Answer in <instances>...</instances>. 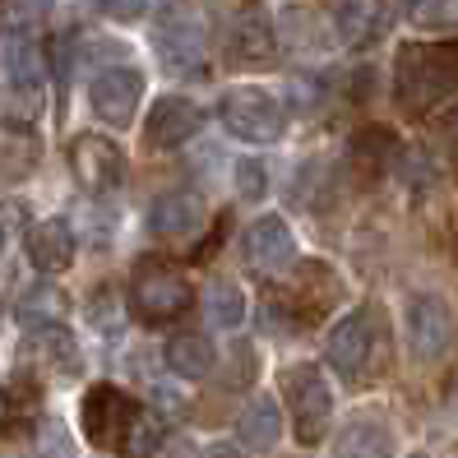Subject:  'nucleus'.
I'll return each mask as SVG.
<instances>
[{
    "label": "nucleus",
    "instance_id": "obj_19",
    "mask_svg": "<svg viewBox=\"0 0 458 458\" xmlns=\"http://www.w3.org/2000/svg\"><path fill=\"white\" fill-rule=\"evenodd\" d=\"M236 436L246 440L250 449H274L278 436H283V412H278V403H274V398H255L250 408L241 412Z\"/></svg>",
    "mask_w": 458,
    "mask_h": 458
},
{
    "label": "nucleus",
    "instance_id": "obj_14",
    "mask_svg": "<svg viewBox=\"0 0 458 458\" xmlns=\"http://www.w3.org/2000/svg\"><path fill=\"white\" fill-rule=\"evenodd\" d=\"M227 56L236 65H259L274 56V29H268V14L264 10H246L232 19V33H227Z\"/></svg>",
    "mask_w": 458,
    "mask_h": 458
},
{
    "label": "nucleus",
    "instance_id": "obj_26",
    "mask_svg": "<svg viewBox=\"0 0 458 458\" xmlns=\"http://www.w3.org/2000/svg\"><path fill=\"white\" fill-rule=\"evenodd\" d=\"M144 10H148V0H102V14L106 19H121V23L140 19Z\"/></svg>",
    "mask_w": 458,
    "mask_h": 458
},
{
    "label": "nucleus",
    "instance_id": "obj_12",
    "mask_svg": "<svg viewBox=\"0 0 458 458\" xmlns=\"http://www.w3.org/2000/svg\"><path fill=\"white\" fill-rule=\"evenodd\" d=\"M292 250H296V241H292L283 218H259L246 236H241V255H246V264L259 268V274H278V268H287Z\"/></svg>",
    "mask_w": 458,
    "mask_h": 458
},
{
    "label": "nucleus",
    "instance_id": "obj_29",
    "mask_svg": "<svg viewBox=\"0 0 458 458\" xmlns=\"http://www.w3.org/2000/svg\"><path fill=\"white\" fill-rule=\"evenodd\" d=\"M172 458H195V454H191V449H185V445H181V449H176Z\"/></svg>",
    "mask_w": 458,
    "mask_h": 458
},
{
    "label": "nucleus",
    "instance_id": "obj_11",
    "mask_svg": "<svg viewBox=\"0 0 458 458\" xmlns=\"http://www.w3.org/2000/svg\"><path fill=\"white\" fill-rule=\"evenodd\" d=\"M93 112L106 121V125H130L134 121V106L144 98V79L134 70H106L93 79Z\"/></svg>",
    "mask_w": 458,
    "mask_h": 458
},
{
    "label": "nucleus",
    "instance_id": "obj_2",
    "mask_svg": "<svg viewBox=\"0 0 458 458\" xmlns=\"http://www.w3.org/2000/svg\"><path fill=\"white\" fill-rule=\"evenodd\" d=\"M389 315L366 301L357 310H347L334 334H329V347H325V357L329 366L343 375L347 385H370V380H380V375L389 370Z\"/></svg>",
    "mask_w": 458,
    "mask_h": 458
},
{
    "label": "nucleus",
    "instance_id": "obj_4",
    "mask_svg": "<svg viewBox=\"0 0 458 458\" xmlns=\"http://www.w3.org/2000/svg\"><path fill=\"white\" fill-rule=\"evenodd\" d=\"M130 301H134V315H140L144 325H167V319H176V315L191 310L195 292H191V283H185L172 264L144 259L140 268H134Z\"/></svg>",
    "mask_w": 458,
    "mask_h": 458
},
{
    "label": "nucleus",
    "instance_id": "obj_24",
    "mask_svg": "<svg viewBox=\"0 0 458 458\" xmlns=\"http://www.w3.org/2000/svg\"><path fill=\"white\" fill-rule=\"evenodd\" d=\"M268 191V167L259 163V157H241L236 163V195L241 199H259Z\"/></svg>",
    "mask_w": 458,
    "mask_h": 458
},
{
    "label": "nucleus",
    "instance_id": "obj_27",
    "mask_svg": "<svg viewBox=\"0 0 458 458\" xmlns=\"http://www.w3.org/2000/svg\"><path fill=\"white\" fill-rule=\"evenodd\" d=\"M440 140H445V153H449V167H454V176H458V106L445 116V125H440Z\"/></svg>",
    "mask_w": 458,
    "mask_h": 458
},
{
    "label": "nucleus",
    "instance_id": "obj_10",
    "mask_svg": "<svg viewBox=\"0 0 458 458\" xmlns=\"http://www.w3.org/2000/svg\"><path fill=\"white\" fill-rule=\"evenodd\" d=\"M204 125V112L191 102V98H163V102H153V112H148V144L153 148H181L185 140H195Z\"/></svg>",
    "mask_w": 458,
    "mask_h": 458
},
{
    "label": "nucleus",
    "instance_id": "obj_25",
    "mask_svg": "<svg viewBox=\"0 0 458 458\" xmlns=\"http://www.w3.org/2000/svg\"><path fill=\"white\" fill-rule=\"evenodd\" d=\"M417 23H458V0H417Z\"/></svg>",
    "mask_w": 458,
    "mask_h": 458
},
{
    "label": "nucleus",
    "instance_id": "obj_30",
    "mask_svg": "<svg viewBox=\"0 0 458 458\" xmlns=\"http://www.w3.org/2000/svg\"><path fill=\"white\" fill-rule=\"evenodd\" d=\"M412 458H426V454H412Z\"/></svg>",
    "mask_w": 458,
    "mask_h": 458
},
{
    "label": "nucleus",
    "instance_id": "obj_7",
    "mask_svg": "<svg viewBox=\"0 0 458 458\" xmlns=\"http://www.w3.org/2000/svg\"><path fill=\"white\" fill-rule=\"evenodd\" d=\"M454 343V310L445 296L436 292H417L408 301V347L417 361H436L449 352Z\"/></svg>",
    "mask_w": 458,
    "mask_h": 458
},
{
    "label": "nucleus",
    "instance_id": "obj_21",
    "mask_svg": "<svg viewBox=\"0 0 458 458\" xmlns=\"http://www.w3.org/2000/svg\"><path fill=\"white\" fill-rule=\"evenodd\" d=\"M204 310H208V325L236 329L241 319H246V296H241L232 283H213L208 296H204Z\"/></svg>",
    "mask_w": 458,
    "mask_h": 458
},
{
    "label": "nucleus",
    "instance_id": "obj_28",
    "mask_svg": "<svg viewBox=\"0 0 458 458\" xmlns=\"http://www.w3.org/2000/svg\"><path fill=\"white\" fill-rule=\"evenodd\" d=\"M204 458H246V454H241L236 445H227V440H218V445H208V449H204Z\"/></svg>",
    "mask_w": 458,
    "mask_h": 458
},
{
    "label": "nucleus",
    "instance_id": "obj_23",
    "mask_svg": "<svg viewBox=\"0 0 458 458\" xmlns=\"http://www.w3.org/2000/svg\"><path fill=\"white\" fill-rule=\"evenodd\" d=\"M10 79H14V89H38V79H42L38 47H29V42H14L10 47Z\"/></svg>",
    "mask_w": 458,
    "mask_h": 458
},
{
    "label": "nucleus",
    "instance_id": "obj_20",
    "mask_svg": "<svg viewBox=\"0 0 458 458\" xmlns=\"http://www.w3.org/2000/svg\"><path fill=\"white\" fill-rule=\"evenodd\" d=\"M65 319V296L56 292V287H33L29 296L19 301V325L23 329H33V334H42V329H56Z\"/></svg>",
    "mask_w": 458,
    "mask_h": 458
},
{
    "label": "nucleus",
    "instance_id": "obj_6",
    "mask_svg": "<svg viewBox=\"0 0 458 458\" xmlns=\"http://www.w3.org/2000/svg\"><path fill=\"white\" fill-rule=\"evenodd\" d=\"M218 112H223V125L236 134V140H246V144H274L278 134L287 130L283 106L264 89H232Z\"/></svg>",
    "mask_w": 458,
    "mask_h": 458
},
{
    "label": "nucleus",
    "instance_id": "obj_22",
    "mask_svg": "<svg viewBox=\"0 0 458 458\" xmlns=\"http://www.w3.org/2000/svg\"><path fill=\"white\" fill-rule=\"evenodd\" d=\"M47 10H51V0H10L5 14H0V23H5L10 38H23V33H33L38 23L47 19Z\"/></svg>",
    "mask_w": 458,
    "mask_h": 458
},
{
    "label": "nucleus",
    "instance_id": "obj_16",
    "mask_svg": "<svg viewBox=\"0 0 458 458\" xmlns=\"http://www.w3.org/2000/svg\"><path fill=\"white\" fill-rule=\"evenodd\" d=\"M334 458H394V430L380 417H357L343 426Z\"/></svg>",
    "mask_w": 458,
    "mask_h": 458
},
{
    "label": "nucleus",
    "instance_id": "obj_15",
    "mask_svg": "<svg viewBox=\"0 0 458 458\" xmlns=\"http://www.w3.org/2000/svg\"><path fill=\"white\" fill-rule=\"evenodd\" d=\"M38 408H42V385L33 380L29 370H14L5 380V389H0V430H5V436L29 430Z\"/></svg>",
    "mask_w": 458,
    "mask_h": 458
},
{
    "label": "nucleus",
    "instance_id": "obj_9",
    "mask_svg": "<svg viewBox=\"0 0 458 458\" xmlns=\"http://www.w3.org/2000/svg\"><path fill=\"white\" fill-rule=\"evenodd\" d=\"M204 199L191 195V191H167L163 199H153L148 208V232L157 241H172V246H181V241H191L199 227H204Z\"/></svg>",
    "mask_w": 458,
    "mask_h": 458
},
{
    "label": "nucleus",
    "instance_id": "obj_8",
    "mask_svg": "<svg viewBox=\"0 0 458 458\" xmlns=\"http://www.w3.org/2000/svg\"><path fill=\"white\" fill-rule=\"evenodd\" d=\"M70 167L79 176V185L93 195L102 191H116L121 176H125V157L112 140H102V134H79V140L70 144Z\"/></svg>",
    "mask_w": 458,
    "mask_h": 458
},
{
    "label": "nucleus",
    "instance_id": "obj_1",
    "mask_svg": "<svg viewBox=\"0 0 458 458\" xmlns=\"http://www.w3.org/2000/svg\"><path fill=\"white\" fill-rule=\"evenodd\" d=\"M84 430L98 449H116L125 458H153L163 445V421H157L140 398L121 394L116 385H93L84 398Z\"/></svg>",
    "mask_w": 458,
    "mask_h": 458
},
{
    "label": "nucleus",
    "instance_id": "obj_13",
    "mask_svg": "<svg viewBox=\"0 0 458 458\" xmlns=\"http://www.w3.org/2000/svg\"><path fill=\"white\" fill-rule=\"evenodd\" d=\"M23 250H29V264L38 274H65L74 264V232L61 218H47L23 236Z\"/></svg>",
    "mask_w": 458,
    "mask_h": 458
},
{
    "label": "nucleus",
    "instance_id": "obj_17",
    "mask_svg": "<svg viewBox=\"0 0 458 458\" xmlns=\"http://www.w3.org/2000/svg\"><path fill=\"white\" fill-rule=\"evenodd\" d=\"M394 153H398V140H394V130H385V125H366V130L352 134V167L366 181H380L389 172V163H394Z\"/></svg>",
    "mask_w": 458,
    "mask_h": 458
},
{
    "label": "nucleus",
    "instance_id": "obj_3",
    "mask_svg": "<svg viewBox=\"0 0 458 458\" xmlns=\"http://www.w3.org/2000/svg\"><path fill=\"white\" fill-rule=\"evenodd\" d=\"M458 93V38L449 42H408L394 61V98L403 112H430Z\"/></svg>",
    "mask_w": 458,
    "mask_h": 458
},
{
    "label": "nucleus",
    "instance_id": "obj_5",
    "mask_svg": "<svg viewBox=\"0 0 458 458\" xmlns=\"http://www.w3.org/2000/svg\"><path fill=\"white\" fill-rule=\"evenodd\" d=\"M283 389H287L296 440H301V445H319V440H325L329 417H334V389L325 385V370H319V366H292L283 375Z\"/></svg>",
    "mask_w": 458,
    "mask_h": 458
},
{
    "label": "nucleus",
    "instance_id": "obj_18",
    "mask_svg": "<svg viewBox=\"0 0 458 458\" xmlns=\"http://www.w3.org/2000/svg\"><path fill=\"white\" fill-rule=\"evenodd\" d=\"M163 357L181 380H204V375L213 370V361H218V352H213V343L204 334H176Z\"/></svg>",
    "mask_w": 458,
    "mask_h": 458
}]
</instances>
